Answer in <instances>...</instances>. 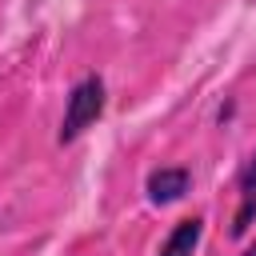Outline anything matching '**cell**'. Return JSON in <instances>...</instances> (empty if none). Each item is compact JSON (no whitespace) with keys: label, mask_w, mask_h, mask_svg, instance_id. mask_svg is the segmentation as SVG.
Segmentation results:
<instances>
[{"label":"cell","mask_w":256,"mask_h":256,"mask_svg":"<svg viewBox=\"0 0 256 256\" xmlns=\"http://www.w3.org/2000/svg\"><path fill=\"white\" fill-rule=\"evenodd\" d=\"M200 236H204V220L200 216H184L180 224H172V232L164 236V244H160L156 256H192L196 244H200Z\"/></svg>","instance_id":"4"},{"label":"cell","mask_w":256,"mask_h":256,"mask_svg":"<svg viewBox=\"0 0 256 256\" xmlns=\"http://www.w3.org/2000/svg\"><path fill=\"white\" fill-rule=\"evenodd\" d=\"M188 188H192V172L180 168V164H176V168H152L148 180H144V192H148L152 204H172V200H180Z\"/></svg>","instance_id":"2"},{"label":"cell","mask_w":256,"mask_h":256,"mask_svg":"<svg viewBox=\"0 0 256 256\" xmlns=\"http://www.w3.org/2000/svg\"><path fill=\"white\" fill-rule=\"evenodd\" d=\"M104 104H108V88H104V80H100L96 72L80 76V80L68 88V100H64V120H60L56 140H60V144H72V140H76L88 124H96V120L104 116Z\"/></svg>","instance_id":"1"},{"label":"cell","mask_w":256,"mask_h":256,"mask_svg":"<svg viewBox=\"0 0 256 256\" xmlns=\"http://www.w3.org/2000/svg\"><path fill=\"white\" fill-rule=\"evenodd\" d=\"M240 256H256V240H252V244H248V248H244Z\"/></svg>","instance_id":"5"},{"label":"cell","mask_w":256,"mask_h":256,"mask_svg":"<svg viewBox=\"0 0 256 256\" xmlns=\"http://www.w3.org/2000/svg\"><path fill=\"white\" fill-rule=\"evenodd\" d=\"M252 224H256V152L240 168V204H236V216H232V236H244Z\"/></svg>","instance_id":"3"}]
</instances>
